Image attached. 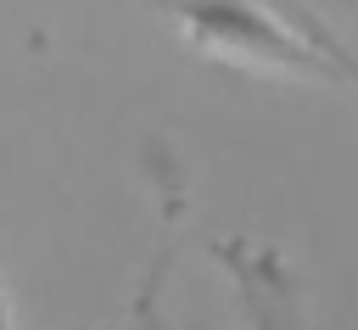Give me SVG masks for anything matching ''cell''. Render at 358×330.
<instances>
[{
	"mask_svg": "<svg viewBox=\"0 0 358 330\" xmlns=\"http://www.w3.org/2000/svg\"><path fill=\"white\" fill-rule=\"evenodd\" d=\"M162 11L201 62H218L235 73L358 89V56L319 45L274 0H162Z\"/></svg>",
	"mask_w": 358,
	"mask_h": 330,
	"instance_id": "1",
	"label": "cell"
},
{
	"mask_svg": "<svg viewBox=\"0 0 358 330\" xmlns=\"http://www.w3.org/2000/svg\"><path fill=\"white\" fill-rule=\"evenodd\" d=\"M213 263L224 268L246 330H313V324H308L302 280H296L291 257H285L274 241L218 235V241H213Z\"/></svg>",
	"mask_w": 358,
	"mask_h": 330,
	"instance_id": "2",
	"label": "cell"
},
{
	"mask_svg": "<svg viewBox=\"0 0 358 330\" xmlns=\"http://www.w3.org/2000/svg\"><path fill=\"white\" fill-rule=\"evenodd\" d=\"M168 268H173V224H162V246L134 291V308H129V330H162V291H168Z\"/></svg>",
	"mask_w": 358,
	"mask_h": 330,
	"instance_id": "3",
	"label": "cell"
},
{
	"mask_svg": "<svg viewBox=\"0 0 358 330\" xmlns=\"http://www.w3.org/2000/svg\"><path fill=\"white\" fill-rule=\"evenodd\" d=\"M274 6H280V11L291 17V22H302V28H308V34L319 39V45H330V50H341V56H358V50H352V45L341 39V28H336V22H330V17H324V11L313 6V0H274Z\"/></svg>",
	"mask_w": 358,
	"mask_h": 330,
	"instance_id": "4",
	"label": "cell"
},
{
	"mask_svg": "<svg viewBox=\"0 0 358 330\" xmlns=\"http://www.w3.org/2000/svg\"><path fill=\"white\" fill-rule=\"evenodd\" d=\"M0 330H17V313H11V285H6V268H0Z\"/></svg>",
	"mask_w": 358,
	"mask_h": 330,
	"instance_id": "5",
	"label": "cell"
}]
</instances>
